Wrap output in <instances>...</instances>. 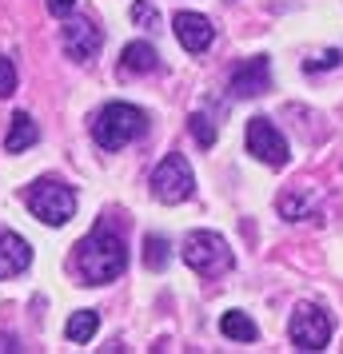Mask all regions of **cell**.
<instances>
[{
    "label": "cell",
    "mask_w": 343,
    "mask_h": 354,
    "mask_svg": "<svg viewBox=\"0 0 343 354\" xmlns=\"http://www.w3.org/2000/svg\"><path fill=\"white\" fill-rule=\"evenodd\" d=\"M168 255H172V247H168V239H160V235H152V239L144 243V263L152 271H164V267H168Z\"/></svg>",
    "instance_id": "16"
},
{
    "label": "cell",
    "mask_w": 343,
    "mask_h": 354,
    "mask_svg": "<svg viewBox=\"0 0 343 354\" xmlns=\"http://www.w3.org/2000/svg\"><path fill=\"white\" fill-rule=\"evenodd\" d=\"M72 8H76V0H49V12H52V17H68Z\"/></svg>",
    "instance_id": "22"
},
{
    "label": "cell",
    "mask_w": 343,
    "mask_h": 354,
    "mask_svg": "<svg viewBox=\"0 0 343 354\" xmlns=\"http://www.w3.org/2000/svg\"><path fill=\"white\" fill-rule=\"evenodd\" d=\"M172 28H176V40H180L192 56L208 52V48H212V40H216L212 20L200 17V12H176V17H172Z\"/></svg>",
    "instance_id": "9"
},
{
    "label": "cell",
    "mask_w": 343,
    "mask_h": 354,
    "mask_svg": "<svg viewBox=\"0 0 343 354\" xmlns=\"http://www.w3.org/2000/svg\"><path fill=\"white\" fill-rule=\"evenodd\" d=\"M184 263L204 279H220L236 267V251L220 231H192L184 239Z\"/></svg>",
    "instance_id": "3"
},
{
    "label": "cell",
    "mask_w": 343,
    "mask_h": 354,
    "mask_svg": "<svg viewBox=\"0 0 343 354\" xmlns=\"http://www.w3.org/2000/svg\"><path fill=\"white\" fill-rule=\"evenodd\" d=\"M96 326H100V315H96V310H76V315L68 319L64 335L72 338V342H92V338H96Z\"/></svg>",
    "instance_id": "15"
},
{
    "label": "cell",
    "mask_w": 343,
    "mask_h": 354,
    "mask_svg": "<svg viewBox=\"0 0 343 354\" xmlns=\"http://www.w3.org/2000/svg\"><path fill=\"white\" fill-rule=\"evenodd\" d=\"M220 330H224V338H236V342H256L260 338V326L247 319L244 310H228L220 319Z\"/></svg>",
    "instance_id": "14"
},
{
    "label": "cell",
    "mask_w": 343,
    "mask_h": 354,
    "mask_svg": "<svg viewBox=\"0 0 343 354\" xmlns=\"http://www.w3.org/2000/svg\"><path fill=\"white\" fill-rule=\"evenodd\" d=\"M156 64H160V56H156V48L144 44V40H132L128 48H124V72H132V76H136V72L144 76V72H152Z\"/></svg>",
    "instance_id": "13"
},
{
    "label": "cell",
    "mask_w": 343,
    "mask_h": 354,
    "mask_svg": "<svg viewBox=\"0 0 343 354\" xmlns=\"http://www.w3.org/2000/svg\"><path fill=\"white\" fill-rule=\"evenodd\" d=\"M148 128V115L140 108H132V104H108V108H100L96 120H92V140H96L104 151H120V147H128L136 136H144Z\"/></svg>",
    "instance_id": "2"
},
{
    "label": "cell",
    "mask_w": 343,
    "mask_h": 354,
    "mask_svg": "<svg viewBox=\"0 0 343 354\" xmlns=\"http://www.w3.org/2000/svg\"><path fill=\"white\" fill-rule=\"evenodd\" d=\"M132 20L144 24V28H156V4H152V0H136V4H132Z\"/></svg>",
    "instance_id": "20"
},
{
    "label": "cell",
    "mask_w": 343,
    "mask_h": 354,
    "mask_svg": "<svg viewBox=\"0 0 343 354\" xmlns=\"http://www.w3.org/2000/svg\"><path fill=\"white\" fill-rule=\"evenodd\" d=\"M308 211H311L308 195H299V192H283L279 195V215H283V219H299V215H308Z\"/></svg>",
    "instance_id": "17"
},
{
    "label": "cell",
    "mask_w": 343,
    "mask_h": 354,
    "mask_svg": "<svg viewBox=\"0 0 343 354\" xmlns=\"http://www.w3.org/2000/svg\"><path fill=\"white\" fill-rule=\"evenodd\" d=\"M12 92H17V64L0 56V96H12Z\"/></svg>",
    "instance_id": "19"
},
{
    "label": "cell",
    "mask_w": 343,
    "mask_h": 354,
    "mask_svg": "<svg viewBox=\"0 0 343 354\" xmlns=\"http://www.w3.org/2000/svg\"><path fill=\"white\" fill-rule=\"evenodd\" d=\"M128 267V243L108 219H100L80 243H76V274L88 287H104L120 279Z\"/></svg>",
    "instance_id": "1"
},
{
    "label": "cell",
    "mask_w": 343,
    "mask_h": 354,
    "mask_svg": "<svg viewBox=\"0 0 343 354\" xmlns=\"http://www.w3.org/2000/svg\"><path fill=\"white\" fill-rule=\"evenodd\" d=\"M340 60H343V56L331 48V52H319V56H311L304 68H308V72H327V68H340Z\"/></svg>",
    "instance_id": "21"
},
{
    "label": "cell",
    "mask_w": 343,
    "mask_h": 354,
    "mask_svg": "<svg viewBox=\"0 0 343 354\" xmlns=\"http://www.w3.org/2000/svg\"><path fill=\"white\" fill-rule=\"evenodd\" d=\"M331 330H335L331 315L315 303H299L292 310V322H288V335H292V342L299 351H324L331 342Z\"/></svg>",
    "instance_id": "6"
},
{
    "label": "cell",
    "mask_w": 343,
    "mask_h": 354,
    "mask_svg": "<svg viewBox=\"0 0 343 354\" xmlns=\"http://www.w3.org/2000/svg\"><path fill=\"white\" fill-rule=\"evenodd\" d=\"M247 151L267 167H283L288 163V140L279 136V128L267 115H252L247 120Z\"/></svg>",
    "instance_id": "7"
},
{
    "label": "cell",
    "mask_w": 343,
    "mask_h": 354,
    "mask_svg": "<svg viewBox=\"0 0 343 354\" xmlns=\"http://www.w3.org/2000/svg\"><path fill=\"white\" fill-rule=\"evenodd\" d=\"M267 84H272V64H267V56H252V60H244V64L231 72V96L240 100H256L267 92Z\"/></svg>",
    "instance_id": "8"
},
{
    "label": "cell",
    "mask_w": 343,
    "mask_h": 354,
    "mask_svg": "<svg viewBox=\"0 0 343 354\" xmlns=\"http://www.w3.org/2000/svg\"><path fill=\"white\" fill-rule=\"evenodd\" d=\"M36 140H40V128L33 124V115L17 112L12 124H8V136H4V151H8V156H20V151H28Z\"/></svg>",
    "instance_id": "12"
},
{
    "label": "cell",
    "mask_w": 343,
    "mask_h": 354,
    "mask_svg": "<svg viewBox=\"0 0 343 354\" xmlns=\"http://www.w3.org/2000/svg\"><path fill=\"white\" fill-rule=\"evenodd\" d=\"M188 128H192V140H196L200 147H212L216 144V128H212V120L204 112H196L192 120H188Z\"/></svg>",
    "instance_id": "18"
},
{
    "label": "cell",
    "mask_w": 343,
    "mask_h": 354,
    "mask_svg": "<svg viewBox=\"0 0 343 354\" xmlns=\"http://www.w3.org/2000/svg\"><path fill=\"white\" fill-rule=\"evenodd\" d=\"M60 44H64V52H68V60H92L100 52V28L92 24V20H68L64 24V32H60Z\"/></svg>",
    "instance_id": "10"
},
{
    "label": "cell",
    "mask_w": 343,
    "mask_h": 354,
    "mask_svg": "<svg viewBox=\"0 0 343 354\" xmlns=\"http://www.w3.org/2000/svg\"><path fill=\"white\" fill-rule=\"evenodd\" d=\"M24 203H28V211H33L40 223H49V227H64L76 215V192L68 183H60V179H40V183H33L24 192Z\"/></svg>",
    "instance_id": "4"
},
{
    "label": "cell",
    "mask_w": 343,
    "mask_h": 354,
    "mask_svg": "<svg viewBox=\"0 0 343 354\" xmlns=\"http://www.w3.org/2000/svg\"><path fill=\"white\" fill-rule=\"evenodd\" d=\"M196 192V176H192V163L184 160V156H164L160 167L152 171V195L160 199V203H184V199H192Z\"/></svg>",
    "instance_id": "5"
},
{
    "label": "cell",
    "mask_w": 343,
    "mask_h": 354,
    "mask_svg": "<svg viewBox=\"0 0 343 354\" xmlns=\"http://www.w3.org/2000/svg\"><path fill=\"white\" fill-rule=\"evenodd\" d=\"M8 351H20V346H17V338H8V335H0V354H8Z\"/></svg>",
    "instance_id": "23"
},
{
    "label": "cell",
    "mask_w": 343,
    "mask_h": 354,
    "mask_svg": "<svg viewBox=\"0 0 343 354\" xmlns=\"http://www.w3.org/2000/svg\"><path fill=\"white\" fill-rule=\"evenodd\" d=\"M28 267H33V247L12 231H0V283L12 274H24Z\"/></svg>",
    "instance_id": "11"
}]
</instances>
